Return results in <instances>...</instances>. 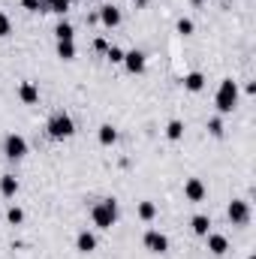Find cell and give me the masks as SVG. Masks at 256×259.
<instances>
[{
    "label": "cell",
    "mask_w": 256,
    "mask_h": 259,
    "mask_svg": "<svg viewBox=\"0 0 256 259\" xmlns=\"http://www.w3.org/2000/svg\"><path fill=\"white\" fill-rule=\"evenodd\" d=\"M136 214H139V220H145V223H151V220L157 217V205H154L151 199H145V202H139V208H136Z\"/></svg>",
    "instance_id": "16"
},
{
    "label": "cell",
    "mask_w": 256,
    "mask_h": 259,
    "mask_svg": "<svg viewBox=\"0 0 256 259\" xmlns=\"http://www.w3.org/2000/svg\"><path fill=\"white\" fill-rule=\"evenodd\" d=\"M58 58L61 61H75V42L72 39H61L58 42Z\"/></svg>",
    "instance_id": "20"
},
{
    "label": "cell",
    "mask_w": 256,
    "mask_h": 259,
    "mask_svg": "<svg viewBox=\"0 0 256 259\" xmlns=\"http://www.w3.org/2000/svg\"><path fill=\"white\" fill-rule=\"evenodd\" d=\"M0 193L6 196V199H12V196L18 193V178L15 175H0Z\"/></svg>",
    "instance_id": "15"
},
{
    "label": "cell",
    "mask_w": 256,
    "mask_h": 259,
    "mask_svg": "<svg viewBox=\"0 0 256 259\" xmlns=\"http://www.w3.org/2000/svg\"><path fill=\"white\" fill-rule=\"evenodd\" d=\"M235 106H238V81L223 78L217 88V97H214V109H217V115H232Z\"/></svg>",
    "instance_id": "1"
},
{
    "label": "cell",
    "mask_w": 256,
    "mask_h": 259,
    "mask_svg": "<svg viewBox=\"0 0 256 259\" xmlns=\"http://www.w3.org/2000/svg\"><path fill=\"white\" fill-rule=\"evenodd\" d=\"M69 0H39V12H55V15H66Z\"/></svg>",
    "instance_id": "13"
},
{
    "label": "cell",
    "mask_w": 256,
    "mask_h": 259,
    "mask_svg": "<svg viewBox=\"0 0 256 259\" xmlns=\"http://www.w3.org/2000/svg\"><path fill=\"white\" fill-rule=\"evenodd\" d=\"M208 133H211V136H217V139H220V136H223V121H220V115H217V118H211V121H208Z\"/></svg>",
    "instance_id": "26"
},
{
    "label": "cell",
    "mask_w": 256,
    "mask_h": 259,
    "mask_svg": "<svg viewBox=\"0 0 256 259\" xmlns=\"http://www.w3.org/2000/svg\"><path fill=\"white\" fill-rule=\"evenodd\" d=\"M124 66H127V72H133V75H142V72H145V66H148L145 52H139V49L124 52Z\"/></svg>",
    "instance_id": "7"
},
{
    "label": "cell",
    "mask_w": 256,
    "mask_h": 259,
    "mask_svg": "<svg viewBox=\"0 0 256 259\" xmlns=\"http://www.w3.org/2000/svg\"><path fill=\"white\" fill-rule=\"evenodd\" d=\"M46 130H49L52 139H69V136L75 133V121H72L66 112H61V115H55V118L49 121V127Z\"/></svg>",
    "instance_id": "3"
},
{
    "label": "cell",
    "mask_w": 256,
    "mask_h": 259,
    "mask_svg": "<svg viewBox=\"0 0 256 259\" xmlns=\"http://www.w3.org/2000/svg\"><path fill=\"white\" fill-rule=\"evenodd\" d=\"M166 139H169V142H181V139H184V121H178V118L169 121V124H166Z\"/></svg>",
    "instance_id": "19"
},
{
    "label": "cell",
    "mask_w": 256,
    "mask_h": 259,
    "mask_svg": "<svg viewBox=\"0 0 256 259\" xmlns=\"http://www.w3.org/2000/svg\"><path fill=\"white\" fill-rule=\"evenodd\" d=\"M69 3H72V0H69Z\"/></svg>",
    "instance_id": "30"
},
{
    "label": "cell",
    "mask_w": 256,
    "mask_h": 259,
    "mask_svg": "<svg viewBox=\"0 0 256 259\" xmlns=\"http://www.w3.org/2000/svg\"><path fill=\"white\" fill-rule=\"evenodd\" d=\"M133 3H136V6H145V3H148V0H133Z\"/></svg>",
    "instance_id": "29"
},
{
    "label": "cell",
    "mask_w": 256,
    "mask_h": 259,
    "mask_svg": "<svg viewBox=\"0 0 256 259\" xmlns=\"http://www.w3.org/2000/svg\"><path fill=\"white\" fill-rule=\"evenodd\" d=\"M100 21H103V27H109V30L118 27V24H121V9H118V6H103V9H100Z\"/></svg>",
    "instance_id": "12"
},
{
    "label": "cell",
    "mask_w": 256,
    "mask_h": 259,
    "mask_svg": "<svg viewBox=\"0 0 256 259\" xmlns=\"http://www.w3.org/2000/svg\"><path fill=\"white\" fill-rule=\"evenodd\" d=\"M94 49H100V52H106V49H109V42H106V39L100 36V39H94Z\"/></svg>",
    "instance_id": "28"
},
{
    "label": "cell",
    "mask_w": 256,
    "mask_h": 259,
    "mask_svg": "<svg viewBox=\"0 0 256 259\" xmlns=\"http://www.w3.org/2000/svg\"><path fill=\"white\" fill-rule=\"evenodd\" d=\"M91 220H94L97 229H112L115 220H118V202H115V199H103V202H97L94 211H91Z\"/></svg>",
    "instance_id": "2"
},
{
    "label": "cell",
    "mask_w": 256,
    "mask_h": 259,
    "mask_svg": "<svg viewBox=\"0 0 256 259\" xmlns=\"http://www.w3.org/2000/svg\"><path fill=\"white\" fill-rule=\"evenodd\" d=\"M226 214H229V220L235 226H244V223H250V202L247 199H232L229 208H226Z\"/></svg>",
    "instance_id": "5"
},
{
    "label": "cell",
    "mask_w": 256,
    "mask_h": 259,
    "mask_svg": "<svg viewBox=\"0 0 256 259\" xmlns=\"http://www.w3.org/2000/svg\"><path fill=\"white\" fill-rule=\"evenodd\" d=\"M205 196H208V190H205L202 178H187V181H184V199H187V202H202Z\"/></svg>",
    "instance_id": "8"
},
{
    "label": "cell",
    "mask_w": 256,
    "mask_h": 259,
    "mask_svg": "<svg viewBox=\"0 0 256 259\" xmlns=\"http://www.w3.org/2000/svg\"><path fill=\"white\" fill-rule=\"evenodd\" d=\"M175 30H178L181 36H193V30H196V24H193V18H178V24H175Z\"/></svg>",
    "instance_id": "23"
},
{
    "label": "cell",
    "mask_w": 256,
    "mask_h": 259,
    "mask_svg": "<svg viewBox=\"0 0 256 259\" xmlns=\"http://www.w3.org/2000/svg\"><path fill=\"white\" fill-rule=\"evenodd\" d=\"M202 88H205V75H202V72H187V75H184V91L199 94Z\"/></svg>",
    "instance_id": "14"
},
{
    "label": "cell",
    "mask_w": 256,
    "mask_h": 259,
    "mask_svg": "<svg viewBox=\"0 0 256 259\" xmlns=\"http://www.w3.org/2000/svg\"><path fill=\"white\" fill-rule=\"evenodd\" d=\"M75 250H78V253H94V250H97V235H94L91 229H81V232L75 235Z\"/></svg>",
    "instance_id": "9"
},
{
    "label": "cell",
    "mask_w": 256,
    "mask_h": 259,
    "mask_svg": "<svg viewBox=\"0 0 256 259\" xmlns=\"http://www.w3.org/2000/svg\"><path fill=\"white\" fill-rule=\"evenodd\" d=\"M3 154H6L9 160H21V157H27V139H24L21 133H9V136L3 139Z\"/></svg>",
    "instance_id": "4"
},
{
    "label": "cell",
    "mask_w": 256,
    "mask_h": 259,
    "mask_svg": "<svg viewBox=\"0 0 256 259\" xmlns=\"http://www.w3.org/2000/svg\"><path fill=\"white\" fill-rule=\"evenodd\" d=\"M18 100H21L24 106L39 103V88H36L33 81H21V84H18Z\"/></svg>",
    "instance_id": "11"
},
{
    "label": "cell",
    "mask_w": 256,
    "mask_h": 259,
    "mask_svg": "<svg viewBox=\"0 0 256 259\" xmlns=\"http://www.w3.org/2000/svg\"><path fill=\"white\" fill-rule=\"evenodd\" d=\"M21 6H24L27 12H39V0H21Z\"/></svg>",
    "instance_id": "27"
},
{
    "label": "cell",
    "mask_w": 256,
    "mask_h": 259,
    "mask_svg": "<svg viewBox=\"0 0 256 259\" xmlns=\"http://www.w3.org/2000/svg\"><path fill=\"white\" fill-rule=\"evenodd\" d=\"M97 139H100V145H106V148H109V145H115V142H118V130L112 127V124H103L100 133H97Z\"/></svg>",
    "instance_id": "18"
},
{
    "label": "cell",
    "mask_w": 256,
    "mask_h": 259,
    "mask_svg": "<svg viewBox=\"0 0 256 259\" xmlns=\"http://www.w3.org/2000/svg\"><path fill=\"white\" fill-rule=\"evenodd\" d=\"M205 241H208V250H211L214 256H223V253L229 250V238H226V235H220V232H208V235H205Z\"/></svg>",
    "instance_id": "10"
},
{
    "label": "cell",
    "mask_w": 256,
    "mask_h": 259,
    "mask_svg": "<svg viewBox=\"0 0 256 259\" xmlns=\"http://www.w3.org/2000/svg\"><path fill=\"white\" fill-rule=\"evenodd\" d=\"M142 241H145V247H148L151 253H166V250H169V238H166L160 229H148Z\"/></svg>",
    "instance_id": "6"
},
{
    "label": "cell",
    "mask_w": 256,
    "mask_h": 259,
    "mask_svg": "<svg viewBox=\"0 0 256 259\" xmlns=\"http://www.w3.org/2000/svg\"><path fill=\"white\" fill-rule=\"evenodd\" d=\"M106 58H109L112 64H124V49H118V46H112V49H106Z\"/></svg>",
    "instance_id": "24"
},
{
    "label": "cell",
    "mask_w": 256,
    "mask_h": 259,
    "mask_svg": "<svg viewBox=\"0 0 256 259\" xmlns=\"http://www.w3.org/2000/svg\"><path fill=\"white\" fill-rule=\"evenodd\" d=\"M6 220H9L12 226H18V223H24V211H21L18 205H9V211H6Z\"/></svg>",
    "instance_id": "22"
},
{
    "label": "cell",
    "mask_w": 256,
    "mask_h": 259,
    "mask_svg": "<svg viewBox=\"0 0 256 259\" xmlns=\"http://www.w3.org/2000/svg\"><path fill=\"white\" fill-rule=\"evenodd\" d=\"M55 36H58V42H61V39H75V27H72L69 21H58Z\"/></svg>",
    "instance_id": "21"
},
{
    "label": "cell",
    "mask_w": 256,
    "mask_h": 259,
    "mask_svg": "<svg viewBox=\"0 0 256 259\" xmlns=\"http://www.w3.org/2000/svg\"><path fill=\"white\" fill-rule=\"evenodd\" d=\"M9 33H12V21H9L6 12H0V39H6Z\"/></svg>",
    "instance_id": "25"
},
{
    "label": "cell",
    "mask_w": 256,
    "mask_h": 259,
    "mask_svg": "<svg viewBox=\"0 0 256 259\" xmlns=\"http://www.w3.org/2000/svg\"><path fill=\"white\" fill-rule=\"evenodd\" d=\"M190 226H193V232H196V235H202V238L211 232V220H208V214H196V217L190 220Z\"/></svg>",
    "instance_id": "17"
}]
</instances>
